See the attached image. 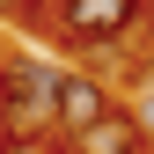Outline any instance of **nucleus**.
Segmentation results:
<instances>
[{
    "instance_id": "nucleus-1",
    "label": "nucleus",
    "mask_w": 154,
    "mask_h": 154,
    "mask_svg": "<svg viewBox=\"0 0 154 154\" xmlns=\"http://www.w3.org/2000/svg\"><path fill=\"white\" fill-rule=\"evenodd\" d=\"M59 66L44 59H0V132L8 140H29V132L59 125Z\"/></svg>"
},
{
    "instance_id": "nucleus-2",
    "label": "nucleus",
    "mask_w": 154,
    "mask_h": 154,
    "mask_svg": "<svg viewBox=\"0 0 154 154\" xmlns=\"http://www.w3.org/2000/svg\"><path fill=\"white\" fill-rule=\"evenodd\" d=\"M147 15V0H59V29L73 37V44H118V37H132V22Z\"/></svg>"
},
{
    "instance_id": "nucleus-3",
    "label": "nucleus",
    "mask_w": 154,
    "mask_h": 154,
    "mask_svg": "<svg viewBox=\"0 0 154 154\" xmlns=\"http://www.w3.org/2000/svg\"><path fill=\"white\" fill-rule=\"evenodd\" d=\"M110 110H118V103H110V88L95 81V73H66V81H59V132H66V140H81V132L103 125Z\"/></svg>"
},
{
    "instance_id": "nucleus-4",
    "label": "nucleus",
    "mask_w": 154,
    "mask_h": 154,
    "mask_svg": "<svg viewBox=\"0 0 154 154\" xmlns=\"http://www.w3.org/2000/svg\"><path fill=\"white\" fill-rule=\"evenodd\" d=\"M66 154H154V140L125 118V110H110L103 125H88L81 140H66Z\"/></svg>"
},
{
    "instance_id": "nucleus-5",
    "label": "nucleus",
    "mask_w": 154,
    "mask_h": 154,
    "mask_svg": "<svg viewBox=\"0 0 154 154\" xmlns=\"http://www.w3.org/2000/svg\"><path fill=\"white\" fill-rule=\"evenodd\" d=\"M132 125H140L147 140H154V95H140V110H132Z\"/></svg>"
},
{
    "instance_id": "nucleus-6",
    "label": "nucleus",
    "mask_w": 154,
    "mask_h": 154,
    "mask_svg": "<svg viewBox=\"0 0 154 154\" xmlns=\"http://www.w3.org/2000/svg\"><path fill=\"white\" fill-rule=\"evenodd\" d=\"M37 8V0H0V15H29Z\"/></svg>"
}]
</instances>
